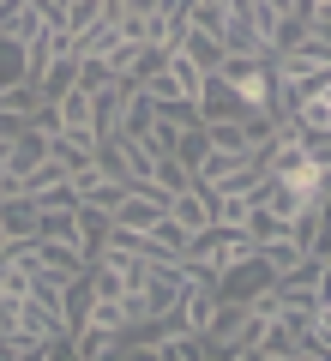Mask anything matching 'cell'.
<instances>
[{"mask_svg":"<svg viewBox=\"0 0 331 361\" xmlns=\"http://www.w3.org/2000/svg\"><path fill=\"white\" fill-rule=\"evenodd\" d=\"M217 78L235 90V103H241L247 115H271V90H277V78H271L265 54H223Z\"/></svg>","mask_w":331,"mask_h":361,"instance_id":"6da1fadb","label":"cell"},{"mask_svg":"<svg viewBox=\"0 0 331 361\" xmlns=\"http://www.w3.org/2000/svg\"><path fill=\"white\" fill-rule=\"evenodd\" d=\"M325 175H331V157H313V151H301L295 163L271 169V180H277L295 205H325Z\"/></svg>","mask_w":331,"mask_h":361,"instance_id":"7a4b0ae2","label":"cell"},{"mask_svg":"<svg viewBox=\"0 0 331 361\" xmlns=\"http://www.w3.org/2000/svg\"><path fill=\"white\" fill-rule=\"evenodd\" d=\"M169 217L181 223L187 235L211 229V187H199V180H187L181 193H169Z\"/></svg>","mask_w":331,"mask_h":361,"instance_id":"3957f363","label":"cell"},{"mask_svg":"<svg viewBox=\"0 0 331 361\" xmlns=\"http://www.w3.org/2000/svg\"><path fill=\"white\" fill-rule=\"evenodd\" d=\"M30 85H37V97H42V103H54V97H66V90L78 85V54L66 49V54H54V61H42L37 73H30Z\"/></svg>","mask_w":331,"mask_h":361,"instance_id":"277c9868","label":"cell"},{"mask_svg":"<svg viewBox=\"0 0 331 361\" xmlns=\"http://www.w3.org/2000/svg\"><path fill=\"white\" fill-rule=\"evenodd\" d=\"M151 121H157V103L145 97L139 85H133L127 97H121V109H115V133H127V139H145V133H151ZM115 133H109V139H115Z\"/></svg>","mask_w":331,"mask_h":361,"instance_id":"5b68a950","label":"cell"},{"mask_svg":"<svg viewBox=\"0 0 331 361\" xmlns=\"http://www.w3.org/2000/svg\"><path fill=\"white\" fill-rule=\"evenodd\" d=\"M0 235H6V241H30V235H37V199L0 193Z\"/></svg>","mask_w":331,"mask_h":361,"instance_id":"8992f818","label":"cell"},{"mask_svg":"<svg viewBox=\"0 0 331 361\" xmlns=\"http://www.w3.org/2000/svg\"><path fill=\"white\" fill-rule=\"evenodd\" d=\"M42 30V13L30 6V0H0V37H13V42H30Z\"/></svg>","mask_w":331,"mask_h":361,"instance_id":"52a82bcc","label":"cell"},{"mask_svg":"<svg viewBox=\"0 0 331 361\" xmlns=\"http://www.w3.org/2000/svg\"><path fill=\"white\" fill-rule=\"evenodd\" d=\"M181 54H187L199 73H217L229 49H223V37H211V30H193V25H187V37H181Z\"/></svg>","mask_w":331,"mask_h":361,"instance_id":"ba28073f","label":"cell"},{"mask_svg":"<svg viewBox=\"0 0 331 361\" xmlns=\"http://www.w3.org/2000/svg\"><path fill=\"white\" fill-rule=\"evenodd\" d=\"M37 109H42V97H37V85H30V78L0 85V115H6V121H37Z\"/></svg>","mask_w":331,"mask_h":361,"instance_id":"9c48e42d","label":"cell"},{"mask_svg":"<svg viewBox=\"0 0 331 361\" xmlns=\"http://www.w3.org/2000/svg\"><path fill=\"white\" fill-rule=\"evenodd\" d=\"M199 139L211 145V151H235V157H253V151H247V133H241V115H235V121H199Z\"/></svg>","mask_w":331,"mask_h":361,"instance_id":"30bf717a","label":"cell"},{"mask_svg":"<svg viewBox=\"0 0 331 361\" xmlns=\"http://www.w3.org/2000/svg\"><path fill=\"white\" fill-rule=\"evenodd\" d=\"M247 211H253V199H241V193H211V229H247Z\"/></svg>","mask_w":331,"mask_h":361,"instance_id":"8fae6325","label":"cell"},{"mask_svg":"<svg viewBox=\"0 0 331 361\" xmlns=\"http://www.w3.org/2000/svg\"><path fill=\"white\" fill-rule=\"evenodd\" d=\"M181 133H187V127H181V121L169 115V109H157V121H151V133H145V145H151L157 157H175V145H181Z\"/></svg>","mask_w":331,"mask_h":361,"instance_id":"7c38bea8","label":"cell"},{"mask_svg":"<svg viewBox=\"0 0 331 361\" xmlns=\"http://www.w3.org/2000/svg\"><path fill=\"white\" fill-rule=\"evenodd\" d=\"M259 259L271 265V277H283V271H295V265H301V247H295V235H277V241H265V247H259Z\"/></svg>","mask_w":331,"mask_h":361,"instance_id":"4fadbf2b","label":"cell"},{"mask_svg":"<svg viewBox=\"0 0 331 361\" xmlns=\"http://www.w3.org/2000/svg\"><path fill=\"white\" fill-rule=\"evenodd\" d=\"M187 163H181V157H157V163H151V187H157V193H181V187H187Z\"/></svg>","mask_w":331,"mask_h":361,"instance_id":"5bb4252c","label":"cell"}]
</instances>
